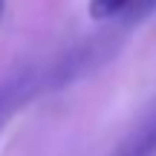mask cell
<instances>
[{"label": "cell", "mask_w": 156, "mask_h": 156, "mask_svg": "<svg viewBox=\"0 0 156 156\" xmlns=\"http://www.w3.org/2000/svg\"><path fill=\"white\" fill-rule=\"evenodd\" d=\"M116 49V38L110 35H98V38H87L84 44L73 46L61 61L52 67L49 75H44V90H64L69 84L81 81L93 69H98Z\"/></svg>", "instance_id": "obj_1"}, {"label": "cell", "mask_w": 156, "mask_h": 156, "mask_svg": "<svg viewBox=\"0 0 156 156\" xmlns=\"http://www.w3.org/2000/svg\"><path fill=\"white\" fill-rule=\"evenodd\" d=\"M38 93H44V75H38V69H29V67L17 69L15 75L0 81V133L15 119V113Z\"/></svg>", "instance_id": "obj_2"}, {"label": "cell", "mask_w": 156, "mask_h": 156, "mask_svg": "<svg viewBox=\"0 0 156 156\" xmlns=\"http://www.w3.org/2000/svg\"><path fill=\"white\" fill-rule=\"evenodd\" d=\"M113 156H156V110L116 147Z\"/></svg>", "instance_id": "obj_3"}, {"label": "cell", "mask_w": 156, "mask_h": 156, "mask_svg": "<svg viewBox=\"0 0 156 156\" xmlns=\"http://www.w3.org/2000/svg\"><path fill=\"white\" fill-rule=\"evenodd\" d=\"M156 0H90V12L93 17H113V15H130L142 17L145 12H151Z\"/></svg>", "instance_id": "obj_4"}, {"label": "cell", "mask_w": 156, "mask_h": 156, "mask_svg": "<svg viewBox=\"0 0 156 156\" xmlns=\"http://www.w3.org/2000/svg\"><path fill=\"white\" fill-rule=\"evenodd\" d=\"M0 15H3V0H0Z\"/></svg>", "instance_id": "obj_5"}]
</instances>
